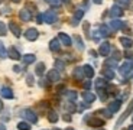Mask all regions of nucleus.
Listing matches in <instances>:
<instances>
[{
    "label": "nucleus",
    "instance_id": "nucleus-41",
    "mask_svg": "<svg viewBox=\"0 0 133 130\" xmlns=\"http://www.w3.org/2000/svg\"><path fill=\"white\" fill-rule=\"evenodd\" d=\"M119 58H120V52H119V51H114V52H113V59L117 61Z\"/></svg>",
    "mask_w": 133,
    "mask_h": 130
},
{
    "label": "nucleus",
    "instance_id": "nucleus-28",
    "mask_svg": "<svg viewBox=\"0 0 133 130\" xmlns=\"http://www.w3.org/2000/svg\"><path fill=\"white\" fill-rule=\"evenodd\" d=\"M100 35H101V36H109L110 35V30L106 25H101V26H100Z\"/></svg>",
    "mask_w": 133,
    "mask_h": 130
},
{
    "label": "nucleus",
    "instance_id": "nucleus-19",
    "mask_svg": "<svg viewBox=\"0 0 133 130\" xmlns=\"http://www.w3.org/2000/svg\"><path fill=\"white\" fill-rule=\"evenodd\" d=\"M72 75H74V78H75V80H83V78H84V71H83V67L75 68V70H74V72H72Z\"/></svg>",
    "mask_w": 133,
    "mask_h": 130
},
{
    "label": "nucleus",
    "instance_id": "nucleus-49",
    "mask_svg": "<svg viewBox=\"0 0 133 130\" xmlns=\"http://www.w3.org/2000/svg\"><path fill=\"white\" fill-rule=\"evenodd\" d=\"M0 130H6V126L4 124H0Z\"/></svg>",
    "mask_w": 133,
    "mask_h": 130
},
{
    "label": "nucleus",
    "instance_id": "nucleus-31",
    "mask_svg": "<svg viewBox=\"0 0 133 130\" xmlns=\"http://www.w3.org/2000/svg\"><path fill=\"white\" fill-rule=\"evenodd\" d=\"M6 57H7V51H6L3 43L0 42V58H6Z\"/></svg>",
    "mask_w": 133,
    "mask_h": 130
},
{
    "label": "nucleus",
    "instance_id": "nucleus-22",
    "mask_svg": "<svg viewBox=\"0 0 133 130\" xmlns=\"http://www.w3.org/2000/svg\"><path fill=\"white\" fill-rule=\"evenodd\" d=\"M120 43L123 45L124 48H130L133 45V40L130 39V38H124V36H122L120 38Z\"/></svg>",
    "mask_w": 133,
    "mask_h": 130
},
{
    "label": "nucleus",
    "instance_id": "nucleus-47",
    "mask_svg": "<svg viewBox=\"0 0 133 130\" xmlns=\"http://www.w3.org/2000/svg\"><path fill=\"white\" fill-rule=\"evenodd\" d=\"M93 2H94L96 4H101V3H103V0H93Z\"/></svg>",
    "mask_w": 133,
    "mask_h": 130
},
{
    "label": "nucleus",
    "instance_id": "nucleus-34",
    "mask_svg": "<svg viewBox=\"0 0 133 130\" xmlns=\"http://www.w3.org/2000/svg\"><path fill=\"white\" fill-rule=\"evenodd\" d=\"M6 33H7V28H6V25H4L3 22H0V36H4Z\"/></svg>",
    "mask_w": 133,
    "mask_h": 130
},
{
    "label": "nucleus",
    "instance_id": "nucleus-1",
    "mask_svg": "<svg viewBox=\"0 0 133 130\" xmlns=\"http://www.w3.org/2000/svg\"><path fill=\"white\" fill-rule=\"evenodd\" d=\"M20 116L23 117L25 120H28L29 123H36V121H38V116L35 114V111H32L30 108H25Z\"/></svg>",
    "mask_w": 133,
    "mask_h": 130
},
{
    "label": "nucleus",
    "instance_id": "nucleus-36",
    "mask_svg": "<svg viewBox=\"0 0 133 130\" xmlns=\"http://www.w3.org/2000/svg\"><path fill=\"white\" fill-rule=\"evenodd\" d=\"M49 3H51V6H54V7H59L61 6V0H49Z\"/></svg>",
    "mask_w": 133,
    "mask_h": 130
},
{
    "label": "nucleus",
    "instance_id": "nucleus-16",
    "mask_svg": "<svg viewBox=\"0 0 133 130\" xmlns=\"http://www.w3.org/2000/svg\"><path fill=\"white\" fill-rule=\"evenodd\" d=\"M83 71H84V77H87V78H93L94 77V70H93L91 65H84Z\"/></svg>",
    "mask_w": 133,
    "mask_h": 130
},
{
    "label": "nucleus",
    "instance_id": "nucleus-51",
    "mask_svg": "<svg viewBox=\"0 0 133 130\" xmlns=\"http://www.w3.org/2000/svg\"><path fill=\"white\" fill-rule=\"evenodd\" d=\"M61 2H64V3H70L71 0H61Z\"/></svg>",
    "mask_w": 133,
    "mask_h": 130
},
{
    "label": "nucleus",
    "instance_id": "nucleus-29",
    "mask_svg": "<svg viewBox=\"0 0 133 130\" xmlns=\"http://www.w3.org/2000/svg\"><path fill=\"white\" fill-rule=\"evenodd\" d=\"M17 129L19 130H30V126L28 121H20L19 124H17Z\"/></svg>",
    "mask_w": 133,
    "mask_h": 130
},
{
    "label": "nucleus",
    "instance_id": "nucleus-27",
    "mask_svg": "<svg viewBox=\"0 0 133 130\" xmlns=\"http://www.w3.org/2000/svg\"><path fill=\"white\" fill-rule=\"evenodd\" d=\"M74 40H75L77 48H78L80 51H83V49H84V42H83V39H81L80 36H74Z\"/></svg>",
    "mask_w": 133,
    "mask_h": 130
},
{
    "label": "nucleus",
    "instance_id": "nucleus-4",
    "mask_svg": "<svg viewBox=\"0 0 133 130\" xmlns=\"http://www.w3.org/2000/svg\"><path fill=\"white\" fill-rule=\"evenodd\" d=\"M38 36H39V33H38V30L35 29V28H30V29H28L26 32H25V38H26L28 40H36Z\"/></svg>",
    "mask_w": 133,
    "mask_h": 130
},
{
    "label": "nucleus",
    "instance_id": "nucleus-24",
    "mask_svg": "<svg viewBox=\"0 0 133 130\" xmlns=\"http://www.w3.org/2000/svg\"><path fill=\"white\" fill-rule=\"evenodd\" d=\"M58 119H59V117H58L57 111H49V113H48V120H49L51 123H57Z\"/></svg>",
    "mask_w": 133,
    "mask_h": 130
},
{
    "label": "nucleus",
    "instance_id": "nucleus-15",
    "mask_svg": "<svg viewBox=\"0 0 133 130\" xmlns=\"http://www.w3.org/2000/svg\"><path fill=\"white\" fill-rule=\"evenodd\" d=\"M83 16H84V10L78 9V10L75 12V15H74V19H72V26H77V25H78V22H80V20L83 19Z\"/></svg>",
    "mask_w": 133,
    "mask_h": 130
},
{
    "label": "nucleus",
    "instance_id": "nucleus-50",
    "mask_svg": "<svg viewBox=\"0 0 133 130\" xmlns=\"http://www.w3.org/2000/svg\"><path fill=\"white\" fill-rule=\"evenodd\" d=\"M2 108H3V103H2V100H0V111H2Z\"/></svg>",
    "mask_w": 133,
    "mask_h": 130
},
{
    "label": "nucleus",
    "instance_id": "nucleus-12",
    "mask_svg": "<svg viewBox=\"0 0 133 130\" xmlns=\"http://www.w3.org/2000/svg\"><path fill=\"white\" fill-rule=\"evenodd\" d=\"M9 29L12 30V33H13L16 38H19V36H20V33H22V30H20L19 25H16L15 22H10V23H9Z\"/></svg>",
    "mask_w": 133,
    "mask_h": 130
},
{
    "label": "nucleus",
    "instance_id": "nucleus-26",
    "mask_svg": "<svg viewBox=\"0 0 133 130\" xmlns=\"http://www.w3.org/2000/svg\"><path fill=\"white\" fill-rule=\"evenodd\" d=\"M23 62L25 64H32V62H35V55H32V53H28V55H23Z\"/></svg>",
    "mask_w": 133,
    "mask_h": 130
},
{
    "label": "nucleus",
    "instance_id": "nucleus-5",
    "mask_svg": "<svg viewBox=\"0 0 133 130\" xmlns=\"http://www.w3.org/2000/svg\"><path fill=\"white\" fill-rule=\"evenodd\" d=\"M110 43L109 42H103L101 45H100V49H98V53L101 55V57H109L110 53Z\"/></svg>",
    "mask_w": 133,
    "mask_h": 130
},
{
    "label": "nucleus",
    "instance_id": "nucleus-21",
    "mask_svg": "<svg viewBox=\"0 0 133 130\" xmlns=\"http://www.w3.org/2000/svg\"><path fill=\"white\" fill-rule=\"evenodd\" d=\"M7 55H9V58H12V59H19L20 58V53L16 51V48H10Z\"/></svg>",
    "mask_w": 133,
    "mask_h": 130
},
{
    "label": "nucleus",
    "instance_id": "nucleus-54",
    "mask_svg": "<svg viewBox=\"0 0 133 130\" xmlns=\"http://www.w3.org/2000/svg\"><path fill=\"white\" fill-rule=\"evenodd\" d=\"M65 130H74V129H71V127H68V129H65Z\"/></svg>",
    "mask_w": 133,
    "mask_h": 130
},
{
    "label": "nucleus",
    "instance_id": "nucleus-13",
    "mask_svg": "<svg viewBox=\"0 0 133 130\" xmlns=\"http://www.w3.org/2000/svg\"><path fill=\"white\" fill-rule=\"evenodd\" d=\"M120 106H122V100H114L109 104V110L111 113H116V111L120 110Z\"/></svg>",
    "mask_w": 133,
    "mask_h": 130
},
{
    "label": "nucleus",
    "instance_id": "nucleus-14",
    "mask_svg": "<svg viewBox=\"0 0 133 130\" xmlns=\"http://www.w3.org/2000/svg\"><path fill=\"white\" fill-rule=\"evenodd\" d=\"M83 98H84V101H85L87 104H90V103H93V101L96 100V94L90 93V91H84V93H83Z\"/></svg>",
    "mask_w": 133,
    "mask_h": 130
},
{
    "label": "nucleus",
    "instance_id": "nucleus-32",
    "mask_svg": "<svg viewBox=\"0 0 133 130\" xmlns=\"http://www.w3.org/2000/svg\"><path fill=\"white\" fill-rule=\"evenodd\" d=\"M106 67H111V70H113V68H117V61H114V59H107V61H106Z\"/></svg>",
    "mask_w": 133,
    "mask_h": 130
},
{
    "label": "nucleus",
    "instance_id": "nucleus-38",
    "mask_svg": "<svg viewBox=\"0 0 133 130\" xmlns=\"http://www.w3.org/2000/svg\"><path fill=\"white\" fill-rule=\"evenodd\" d=\"M93 33H94V35H93V39L96 40V42H97V40H100V36H101V35H98V33H100L98 30H94Z\"/></svg>",
    "mask_w": 133,
    "mask_h": 130
},
{
    "label": "nucleus",
    "instance_id": "nucleus-8",
    "mask_svg": "<svg viewBox=\"0 0 133 130\" xmlns=\"http://www.w3.org/2000/svg\"><path fill=\"white\" fill-rule=\"evenodd\" d=\"M120 74L123 75V77H129L130 75V71H132V65H130V62H124L122 67L119 68Z\"/></svg>",
    "mask_w": 133,
    "mask_h": 130
},
{
    "label": "nucleus",
    "instance_id": "nucleus-30",
    "mask_svg": "<svg viewBox=\"0 0 133 130\" xmlns=\"http://www.w3.org/2000/svg\"><path fill=\"white\" fill-rule=\"evenodd\" d=\"M107 84H106V81L103 80V78H98V80L96 81V88L97 90H101V88H103V87H106Z\"/></svg>",
    "mask_w": 133,
    "mask_h": 130
},
{
    "label": "nucleus",
    "instance_id": "nucleus-18",
    "mask_svg": "<svg viewBox=\"0 0 133 130\" xmlns=\"http://www.w3.org/2000/svg\"><path fill=\"white\" fill-rule=\"evenodd\" d=\"M0 94H2V97H4V98H13V93H12V90H10L9 87H3L2 91H0Z\"/></svg>",
    "mask_w": 133,
    "mask_h": 130
},
{
    "label": "nucleus",
    "instance_id": "nucleus-3",
    "mask_svg": "<svg viewBox=\"0 0 133 130\" xmlns=\"http://www.w3.org/2000/svg\"><path fill=\"white\" fill-rule=\"evenodd\" d=\"M132 111H133V100L130 101V104H129V106H127V108H126V110H124L123 116H122V117H120V119H119V120H117V126H120V124L123 123V121L126 120L127 117L130 116V113H132Z\"/></svg>",
    "mask_w": 133,
    "mask_h": 130
},
{
    "label": "nucleus",
    "instance_id": "nucleus-7",
    "mask_svg": "<svg viewBox=\"0 0 133 130\" xmlns=\"http://www.w3.org/2000/svg\"><path fill=\"white\" fill-rule=\"evenodd\" d=\"M123 15V10H122V7L119 6V4H114L111 9H110V16L113 17V19H116V17H120Z\"/></svg>",
    "mask_w": 133,
    "mask_h": 130
},
{
    "label": "nucleus",
    "instance_id": "nucleus-55",
    "mask_svg": "<svg viewBox=\"0 0 133 130\" xmlns=\"http://www.w3.org/2000/svg\"><path fill=\"white\" fill-rule=\"evenodd\" d=\"M130 65H132V67H133V62H130Z\"/></svg>",
    "mask_w": 133,
    "mask_h": 130
},
{
    "label": "nucleus",
    "instance_id": "nucleus-53",
    "mask_svg": "<svg viewBox=\"0 0 133 130\" xmlns=\"http://www.w3.org/2000/svg\"><path fill=\"white\" fill-rule=\"evenodd\" d=\"M127 130H133V126H129V129H127Z\"/></svg>",
    "mask_w": 133,
    "mask_h": 130
},
{
    "label": "nucleus",
    "instance_id": "nucleus-45",
    "mask_svg": "<svg viewBox=\"0 0 133 130\" xmlns=\"http://www.w3.org/2000/svg\"><path fill=\"white\" fill-rule=\"evenodd\" d=\"M13 71H15V72H20V67H17V65H15V67H13Z\"/></svg>",
    "mask_w": 133,
    "mask_h": 130
},
{
    "label": "nucleus",
    "instance_id": "nucleus-37",
    "mask_svg": "<svg viewBox=\"0 0 133 130\" xmlns=\"http://www.w3.org/2000/svg\"><path fill=\"white\" fill-rule=\"evenodd\" d=\"M65 108H66V110H70V111H74V110H75V106H74L72 101H70L68 104H65Z\"/></svg>",
    "mask_w": 133,
    "mask_h": 130
},
{
    "label": "nucleus",
    "instance_id": "nucleus-2",
    "mask_svg": "<svg viewBox=\"0 0 133 130\" xmlns=\"http://www.w3.org/2000/svg\"><path fill=\"white\" fill-rule=\"evenodd\" d=\"M57 19H58V16H57V13H55L54 10H48V12L43 13V22H45V23L52 25V23L57 22Z\"/></svg>",
    "mask_w": 133,
    "mask_h": 130
},
{
    "label": "nucleus",
    "instance_id": "nucleus-35",
    "mask_svg": "<svg viewBox=\"0 0 133 130\" xmlns=\"http://www.w3.org/2000/svg\"><path fill=\"white\" fill-rule=\"evenodd\" d=\"M55 67H57L58 70H64V67H65V64H64L61 59H57V61H55Z\"/></svg>",
    "mask_w": 133,
    "mask_h": 130
},
{
    "label": "nucleus",
    "instance_id": "nucleus-39",
    "mask_svg": "<svg viewBox=\"0 0 133 130\" xmlns=\"http://www.w3.org/2000/svg\"><path fill=\"white\" fill-rule=\"evenodd\" d=\"M26 83H28V85H33V77L32 75H28L26 77Z\"/></svg>",
    "mask_w": 133,
    "mask_h": 130
},
{
    "label": "nucleus",
    "instance_id": "nucleus-44",
    "mask_svg": "<svg viewBox=\"0 0 133 130\" xmlns=\"http://www.w3.org/2000/svg\"><path fill=\"white\" fill-rule=\"evenodd\" d=\"M119 3H122V4H124V6H127V4H129V0H119Z\"/></svg>",
    "mask_w": 133,
    "mask_h": 130
},
{
    "label": "nucleus",
    "instance_id": "nucleus-52",
    "mask_svg": "<svg viewBox=\"0 0 133 130\" xmlns=\"http://www.w3.org/2000/svg\"><path fill=\"white\" fill-rule=\"evenodd\" d=\"M12 2H15V3H19L20 0H12Z\"/></svg>",
    "mask_w": 133,
    "mask_h": 130
},
{
    "label": "nucleus",
    "instance_id": "nucleus-9",
    "mask_svg": "<svg viewBox=\"0 0 133 130\" xmlns=\"http://www.w3.org/2000/svg\"><path fill=\"white\" fill-rule=\"evenodd\" d=\"M59 78H61V75L58 72V70H51L48 72V80H49V83H57V81H59Z\"/></svg>",
    "mask_w": 133,
    "mask_h": 130
},
{
    "label": "nucleus",
    "instance_id": "nucleus-17",
    "mask_svg": "<svg viewBox=\"0 0 133 130\" xmlns=\"http://www.w3.org/2000/svg\"><path fill=\"white\" fill-rule=\"evenodd\" d=\"M59 48H61V42L58 39H52L49 42V49L52 51V52H58Z\"/></svg>",
    "mask_w": 133,
    "mask_h": 130
},
{
    "label": "nucleus",
    "instance_id": "nucleus-56",
    "mask_svg": "<svg viewBox=\"0 0 133 130\" xmlns=\"http://www.w3.org/2000/svg\"><path fill=\"white\" fill-rule=\"evenodd\" d=\"M46 2H49V0H46Z\"/></svg>",
    "mask_w": 133,
    "mask_h": 130
},
{
    "label": "nucleus",
    "instance_id": "nucleus-6",
    "mask_svg": "<svg viewBox=\"0 0 133 130\" xmlns=\"http://www.w3.org/2000/svg\"><path fill=\"white\" fill-rule=\"evenodd\" d=\"M58 40H59L62 45H65V46H71V45H72V39H71L66 33H59L58 35Z\"/></svg>",
    "mask_w": 133,
    "mask_h": 130
},
{
    "label": "nucleus",
    "instance_id": "nucleus-42",
    "mask_svg": "<svg viewBox=\"0 0 133 130\" xmlns=\"http://www.w3.org/2000/svg\"><path fill=\"white\" fill-rule=\"evenodd\" d=\"M98 94H100V98H101V100H106V94L103 93V90H98Z\"/></svg>",
    "mask_w": 133,
    "mask_h": 130
},
{
    "label": "nucleus",
    "instance_id": "nucleus-11",
    "mask_svg": "<svg viewBox=\"0 0 133 130\" xmlns=\"http://www.w3.org/2000/svg\"><path fill=\"white\" fill-rule=\"evenodd\" d=\"M110 28L113 30H119V29H122V28H124V22H122V20H119V19H113L110 22Z\"/></svg>",
    "mask_w": 133,
    "mask_h": 130
},
{
    "label": "nucleus",
    "instance_id": "nucleus-40",
    "mask_svg": "<svg viewBox=\"0 0 133 130\" xmlns=\"http://www.w3.org/2000/svg\"><path fill=\"white\" fill-rule=\"evenodd\" d=\"M83 87L88 90V88L91 87V81H88V80H87V81H84V83H83Z\"/></svg>",
    "mask_w": 133,
    "mask_h": 130
},
{
    "label": "nucleus",
    "instance_id": "nucleus-25",
    "mask_svg": "<svg viewBox=\"0 0 133 130\" xmlns=\"http://www.w3.org/2000/svg\"><path fill=\"white\" fill-rule=\"evenodd\" d=\"M43 72H45V64L43 62H39L36 65V70H35V74H36V75H43Z\"/></svg>",
    "mask_w": 133,
    "mask_h": 130
},
{
    "label": "nucleus",
    "instance_id": "nucleus-43",
    "mask_svg": "<svg viewBox=\"0 0 133 130\" xmlns=\"http://www.w3.org/2000/svg\"><path fill=\"white\" fill-rule=\"evenodd\" d=\"M36 20H38V23H43V15H38Z\"/></svg>",
    "mask_w": 133,
    "mask_h": 130
},
{
    "label": "nucleus",
    "instance_id": "nucleus-48",
    "mask_svg": "<svg viewBox=\"0 0 133 130\" xmlns=\"http://www.w3.org/2000/svg\"><path fill=\"white\" fill-rule=\"evenodd\" d=\"M90 55H93V57H96V55H97V52H96V51H90Z\"/></svg>",
    "mask_w": 133,
    "mask_h": 130
},
{
    "label": "nucleus",
    "instance_id": "nucleus-33",
    "mask_svg": "<svg viewBox=\"0 0 133 130\" xmlns=\"http://www.w3.org/2000/svg\"><path fill=\"white\" fill-rule=\"evenodd\" d=\"M66 97H68L70 101H75L77 100V93L75 91H68V93H66Z\"/></svg>",
    "mask_w": 133,
    "mask_h": 130
},
{
    "label": "nucleus",
    "instance_id": "nucleus-20",
    "mask_svg": "<svg viewBox=\"0 0 133 130\" xmlns=\"http://www.w3.org/2000/svg\"><path fill=\"white\" fill-rule=\"evenodd\" d=\"M88 123H90V126L100 127V126H103V124H104V121L101 120V119H97V117H93L91 120H88Z\"/></svg>",
    "mask_w": 133,
    "mask_h": 130
},
{
    "label": "nucleus",
    "instance_id": "nucleus-10",
    "mask_svg": "<svg viewBox=\"0 0 133 130\" xmlns=\"http://www.w3.org/2000/svg\"><path fill=\"white\" fill-rule=\"evenodd\" d=\"M19 17L23 22H29L30 19H32V15H30V10H28V9H22L19 12Z\"/></svg>",
    "mask_w": 133,
    "mask_h": 130
},
{
    "label": "nucleus",
    "instance_id": "nucleus-23",
    "mask_svg": "<svg viewBox=\"0 0 133 130\" xmlns=\"http://www.w3.org/2000/svg\"><path fill=\"white\" fill-rule=\"evenodd\" d=\"M103 75H104V78H107V80H113L114 78V72H113V70L111 68H104L103 70Z\"/></svg>",
    "mask_w": 133,
    "mask_h": 130
},
{
    "label": "nucleus",
    "instance_id": "nucleus-46",
    "mask_svg": "<svg viewBox=\"0 0 133 130\" xmlns=\"http://www.w3.org/2000/svg\"><path fill=\"white\" fill-rule=\"evenodd\" d=\"M64 120H65V121H71V117L70 116H64Z\"/></svg>",
    "mask_w": 133,
    "mask_h": 130
}]
</instances>
